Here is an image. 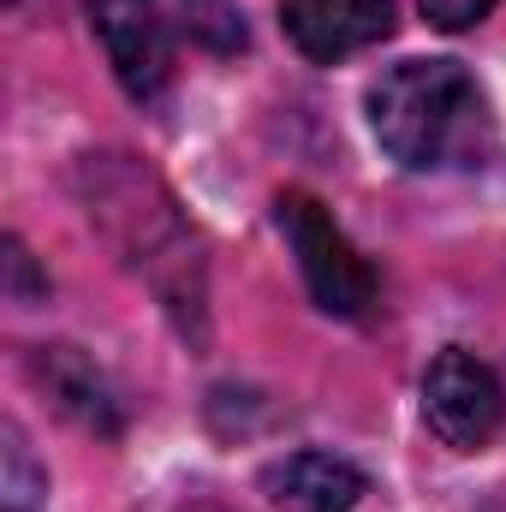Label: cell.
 <instances>
[{"mask_svg":"<svg viewBox=\"0 0 506 512\" xmlns=\"http://www.w3.org/2000/svg\"><path fill=\"white\" fill-rule=\"evenodd\" d=\"M381 149L411 173L477 167L495 149V114L483 84L459 60H405L370 90Z\"/></svg>","mask_w":506,"mask_h":512,"instance_id":"cell-1","label":"cell"},{"mask_svg":"<svg viewBox=\"0 0 506 512\" xmlns=\"http://www.w3.org/2000/svg\"><path fill=\"white\" fill-rule=\"evenodd\" d=\"M280 233H286V245L298 256V268H304V286H310V298L328 310V316H370V304H376V274H370V262L352 251V239L334 227V215L310 197V191H286L280 197Z\"/></svg>","mask_w":506,"mask_h":512,"instance_id":"cell-2","label":"cell"},{"mask_svg":"<svg viewBox=\"0 0 506 512\" xmlns=\"http://www.w3.org/2000/svg\"><path fill=\"white\" fill-rule=\"evenodd\" d=\"M506 393L495 370L471 352H441L423 376V423L453 453H483L501 429Z\"/></svg>","mask_w":506,"mask_h":512,"instance_id":"cell-3","label":"cell"},{"mask_svg":"<svg viewBox=\"0 0 506 512\" xmlns=\"http://www.w3.org/2000/svg\"><path fill=\"white\" fill-rule=\"evenodd\" d=\"M90 18H96L102 54L114 66V78L126 84V96H137V102L161 96V84L173 72V36H167V18L155 12V0H96Z\"/></svg>","mask_w":506,"mask_h":512,"instance_id":"cell-4","label":"cell"},{"mask_svg":"<svg viewBox=\"0 0 506 512\" xmlns=\"http://www.w3.org/2000/svg\"><path fill=\"white\" fill-rule=\"evenodd\" d=\"M280 24L304 60L334 66L393 30V0H286Z\"/></svg>","mask_w":506,"mask_h":512,"instance_id":"cell-5","label":"cell"},{"mask_svg":"<svg viewBox=\"0 0 506 512\" xmlns=\"http://www.w3.org/2000/svg\"><path fill=\"white\" fill-rule=\"evenodd\" d=\"M262 495L280 512H352L370 495V477L334 453H292L262 471Z\"/></svg>","mask_w":506,"mask_h":512,"instance_id":"cell-6","label":"cell"},{"mask_svg":"<svg viewBox=\"0 0 506 512\" xmlns=\"http://www.w3.org/2000/svg\"><path fill=\"white\" fill-rule=\"evenodd\" d=\"M36 376H42L48 393L60 399V411H72L84 429H102V435H114V429H120V411H114L108 382H102V376H96V364H84L72 346H54V352L36 364Z\"/></svg>","mask_w":506,"mask_h":512,"instance_id":"cell-7","label":"cell"},{"mask_svg":"<svg viewBox=\"0 0 506 512\" xmlns=\"http://www.w3.org/2000/svg\"><path fill=\"white\" fill-rule=\"evenodd\" d=\"M0 441H6V447H0V495H6V512H30L48 495V477L36 471V459H30V447H24L18 423H6Z\"/></svg>","mask_w":506,"mask_h":512,"instance_id":"cell-8","label":"cell"},{"mask_svg":"<svg viewBox=\"0 0 506 512\" xmlns=\"http://www.w3.org/2000/svg\"><path fill=\"white\" fill-rule=\"evenodd\" d=\"M501 0H423V18L435 30H471L477 18H489Z\"/></svg>","mask_w":506,"mask_h":512,"instance_id":"cell-9","label":"cell"},{"mask_svg":"<svg viewBox=\"0 0 506 512\" xmlns=\"http://www.w3.org/2000/svg\"><path fill=\"white\" fill-rule=\"evenodd\" d=\"M501 512H506V507H501Z\"/></svg>","mask_w":506,"mask_h":512,"instance_id":"cell-10","label":"cell"}]
</instances>
